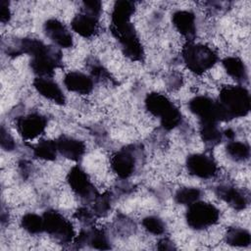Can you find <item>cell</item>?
<instances>
[{
	"mask_svg": "<svg viewBox=\"0 0 251 251\" xmlns=\"http://www.w3.org/2000/svg\"><path fill=\"white\" fill-rule=\"evenodd\" d=\"M225 136L226 137H227L229 140H232L233 139V137H234V132H233V130L232 129H230V128H228V129H226V131H225Z\"/></svg>",
	"mask_w": 251,
	"mask_h": 251,
	"instance_id": "8d00e7d4",
	"label": "cell"
},
{
	"mask_svg": "<svg viewBox=\"0 0 251 251\" xmlns=\"http://www.w3.org/2000/svg\"><path fill=\"white\" fill-rule=\"evenodd\" d=\"M44 231L59 243L67 244L75 237L74 227L69 220L56 210H46L43 215Z\"/></svg>",
	"mask_w": 251,
	"mask_h": 251,
	"instance_id": "8992f818",
	"label": "cell"
},
{
	"mask_svg": "<svg viewBox=\"0 0 251 251\" xmlns=\"http://www.w3.org/2000/svg\"><path fill=\"white\" fill-rule=\"evenodd\" d=\"M175 28L188 41H193L196 35V21L192 12L186 10L176 11L172 16Z\"/></svg>",
	"mask_w": 251,
	"mask_h": 251,
	"instance_id": "2e32d148",
	"label": "cell"
},
{
	"mask_svg": "<svg viewBox=\"0 0 251 251\" xmlns=\"http://www.w3.org/2000/svg\"><path fill=\"white\" fill-rule=\"evenodd\" d=\"M23 53L31 57L30 68L39 77H51L62 63V54L59 49L35 38H23L18 47L9 54L17 56Z\"/></svg>",
	"mask_w": 251,
	"mask_h": 251,
	"instance_id": "6da1fadb",
	"label": "cell"
},
{
	"mask_svg": "<svg viewBox=\"0 0 251 251\" xmlns=\"http://www.w3.org/2000/svg\"><path fill=\"white\" fill-rule=\"evenodd\" d=\"M11 19V10L9 7V2L1 0L0 2V20L3 24L8 23Z\"/></svg>",
	"mask_w": 251,
	"mask_h": 251,
	"instance_id": "836d02e7",
	"label": "cell"
},
{
	"mask_svg": "<svg viewBox=\"0 0 251 251\" xmlns=\"http://www.w3.org/2000/svg\"><path fill=\"white\" fill-rule=\"evenodd\" d=\"M33 87L41 96L58 105H64L66 102V97L61 87L50 77H35Z\"/></svg>",
	"mask_w": 251,
	"mask_h": 251,
	"instance_id": "9a60e30c",
	"label": "cell"
},
{
	"mask_svg": "<svg viewBox=\"0 0 251 251\" xmlns=\"http://www.w3.org/2000/svg\"><path fill=\"white\" fill-rule=\"evenodd\" d=\"M45 35L62 48L73 46V35L68 27L57 19H49L43 25Z\"/></svg>",
	"mask_w": 251,
	"mask_h": 251,
	"instance_id": "4fadbf2b",
	"label": "cell"
},
{
	"mask_svg": "<svg viewBox=\"0 0 251 251\" xmlns=\"http://www.w3.org/2000/svg\"><path fill=\"white\" fill-rule=\"evenodd\" d=\"M94 213L89 211L87 208H79L75 214V217L82 224L85 226H88L93 223L94 221Z\"/></svg>",
	"mask_w": 251,
	"mask_h": 251,
	"instance_id": "1f68e13d",
	"label": "cell"
},
{
	"mask_svg": "<svg viewBox=\"0 0 251 251\" xmlns=\"http://www.w3.org/2000/svg\"><path fill=\"white\" fill-rule=\"evenodd\" d=\"M58 148L56 141L43 139L37 142L33 147V155L41 160L53 161L56 159Z\"/></svg>",
	"mask_w": 251,
	"mask_h": 251,
	"instance_id": "cb8c5ba5",
	"label": "cell"
},
{
	"mask_svg": "<svg viewBox=\"0 0 251 251\" xmlns=\"http://www.w3.org/2000/svg\"><path fill=\"white\" fill-rule=\"evenodd\" d=\"M136 166V157L133 149L125 147L117 151L111 159V167L114 173L121 178L129 177Z\"/></svg>",
	"mask_w": 251,
	"mask_h": 251,
	"instance_id": "7c38bea8",
	"label": "cell"
},
{
	"mask_svg": "<svg viewBox=\"0 0 251 251\" xmlns=\"http://www.w3.org/2000/svg\"><path fill=\"white\" fill-rule=\"evenodd\" d=\"M58 152L72 161H79L85 153L84 143L68 135H61L56 140Z\"/></svg>",
	"mask_w": 251,
	"mask_h": 251,
	"instance_id": "e0dca14e",
	"label": "cell"
},
{
	"mask_svg": "<svg viewBox=\"0 0 251 251\" xmlns=\"http://www.w3.org/2000/svg\"><path fill=\"white\" fill-rule=\"evenodd\" d=\"M17 129L24 139L31 140L40 135L47 126V119L38 113H31L17 119Z\"/></svg>",
	"mask_w": 251,
	"mask_h": 251,
	"instance_id": "9c48e42d",
	"label": "cell"
},
{
	"mask_svg": "<svg viewBox=\"0 0 251 251\" xmlns=\"http://www.w3.org/2000/svg\"><path fill=\"white\" fill-rule=\"evenodd\" d=\"M0 142H1V147L6 151H12L16 147V143L14 141V138L9 133V131L4 127V126H1Z\"/></svg>",
	"mask_w": 251,
	"mask_h": 251,
	"instance_id": "4dcf8cb0",
	"label": "cell"
},
{
	"mask_svg": "<svg viewBox=\"0 0 251 251\" xmlns=\"http://www.w3.org/2000/svg\"><path fill=\"white\" fill-rule=\"evenodd\" d=\"M227 156L235 162H244L249 159L250 147L247 143L230 140L226 147Z\"/></svg>",
	"mask_w": 251,
	"mask_h": 251,
	"instance_id": "d4e9b609",
	"label": "cell"
},
{
	"mask_svg": "<svg viewBox=\"0 0 251 251\" xmlns=\"http://www.w3.org/2000/svg\"><path fill=\"white\" fill-rule=\"evenodd\" d=\"M200 125V136L203 142L209 146L214 147L218 145L223 137V134L216 122H201Z\"/></svg>",
	"mask_w": 251,
	"mask_h": 251,
	"instance_id": "7402d4cb",
	"label": "cell"
},
{
	"mask_svg": "<svg viewBox=\"0 0 251 251\" xmlns=\"http://www.w3.org/2000/svg\"><path fill=\"white\" fill-rule=\"evenodd\" d=\"M112 34L121 45L126 57L132 61H141L144 51L133 25L129 22L119 26H110Z\"/></svg>",
	"mask_w": 251,
	"mask_h": 251,
	"instance_id": "5b68a950",
	"label": "cell"
},
{
	"mask_svg": "<svg viewBox=\"0 0 251 251\" xmlns=\"http://www.w3.org/2000/svg\"><path fill=\"white\" fill-rule=\"evenodd\" d=\"M85 231H86V244L90 245L92 248H95L98 250H107L111 248L109 238L103 230L93 228Z\"/></svg>",
	"mask_w": 251,
	"mask_h": 251,
	"instance_id": "484cf974",
	"label": "cell"
},
{
	"mask_svg": "<svg viewBox=\"0 0 251 251\" xmlns=\"http://www.w3.org/2000/svg\"><path fill=\"white\" fill-rule=\"evenodd\" d=\"M135 10L134 3L127 0H120L115 2L111 14V25L119 26L130 22V18Z\"/></svg>",
	"mask_w": 251,
	"mask_h": 251,
	"instance_id": "ffe728a7",
	"label": "cell"
},
{
	"mask_svg": "<svg viewBox=\"0 0 251 251\" xmlns=\"http://www.w3.org/2000/svg\"><path fill=\"white\" fill-rule=\"evenodd\" d=\"M91 74L93 76L98 78H106L108 77V72L100 65H93L91 68Z\"/></svg>",
	"mask_w": 251,
	"mask_h": 251,
	"instance_id": "e575fe53",
	"label": "cell"
},
{
	"mask_svg": "<svg viewBox=\"0 0 251 251\" xmlns=\"http://www.w3.org/2000/svg\"><path fill=\"white\" fill-rule=\"evenodd\" d=\"M111 196L109 193L97 194L93 200L92 212L96 217L105 216L111 209Z\"/></svg>",
	"mask_w": 251,
	"mask_h": 251,
	"instance_id": "f1b7e54d",
	"label": "cell"
},
{
	"mask_svg": "<svg viewBox=\"0 0 251 251\" xmlns=\"http://www.w3.org/2000/svg\"><path fill=\"white\" fill-rule=\"evenodd\" d=\"M67 181L74 193L83 201H93L98 194L87 174L79 166H74L69 171Z\"/></svg>",
	"mask_w": 251,
	"mask_h": 251,
	"instance_id": "ba28073f",
	"label": "cell"
},
{
	"mask_svg": "<svg viewBox=\"0 0 251 251\" xmlns=\"http://www.w3.org/2000/svg\"><path fill=\"white\" fill-rule=\"evenodd\" d=\"M188 108L191 113L198 117L199 123L220 122L218 117L217 102L208 96L199 95L193 97L188 103Z\"/></svg>",
	"mask_w": 251,
	"mask_h": 251,
	"instance_id": "8fae6325",
	"label": "cell"
},
{
	"mask_svg": "<svg viewBox=\"0 0 251 251\" xmlns=\"http://www.w3.org/2000/svg\"><path fill=\"white\" fill-rule=\"evenodd\" d=\"M143 227L150 233L159 235L165 231L164 222L157 216H148L142 220Z\"/></svg>",
	"mask_w": 251,
	"mask_h": 251,
	"instance_id": "f546056e",
	"label": "cell"
},
{
	"mask_svg": "<svg viewBox=\"0 0 251 251\" xmlns=\"http://www.w3.org/2000/svg\"><path fill=\"white\" fill-rule=\"evenodd\" d=\"M216 102L220 122L244 117L250 111V94L244 86L223 87Z\"/></svg>",
	"mask_w": 251,
	"mask_h": 251,
	"instance_id": "7a4b0ae2",
	"label": "cell"
},
{
	"mask_svg": "<svg viewBox=\"0 0 251 251\" xmlns=\"http://www.w3.org/2000/svg\"><path fill=\"white\" fill-rule=\"evenodd\" d=\"M226 242L235 247H247L251 243V235L245 228L229 227L226 233Z\"/></svg>",
	"mask_w": 251,
	"mask_h": 251,
	"instance_id": "603a6c76",
	"label": "cell"
},
{
	"mask_svg": "<svg viewBox=\"0 0 251 251\" xmlns=\"http://www.w3.org/2000/svg\"><path fill=\"white\" fill-rule=\"evenodd\" d=\"M185 165L188 173L199 178H211L217 174L218 170L214 159L201 153L189 155Z\"/></svg>",
	"mask_w": 251,
	"mask_h": 251,
	"instance_id": "30bf717a",
	"label": "cell"
},
{
	"mask_svg": "<svg viewBox=\"0 0 251 251\" xmlns=\"http://www.w3.org/2000/svg\"><path fill=\"white\" fill-rule=\"evenodd\" d=\"M181 56L186 68L197 75L210 70L218 61V55L211 47L193 41L183 46Z\"/></svg>",
	"mask_w": 251,
	"mask_h": 251,
	"instance_id": "277c9868",
	"label": "cell"
},
{
	"mask_svg": "<svg viewBox=\"0 0 251 251\" xmlns=\"http://www.w3.org/2000/svg\"><path fill=\"white\" fill-rule=\"evenodd\" d=\"M216 194L219 198H221L223 201L237 211L245 209L248 203L244 193L230 185L218 186L216 189Z\"/></svg>",
	"mask_w": 251,
	"mask_h": 251,
	"instance_id": "d6986e66",
	"label": "cell"
},
{
	"mask_svg": "<svg viewBox=\"0 0 251 251\" xmlns=\"http://www.w3.org/2000/svg\"><path fill=\"white\" fill-rule=\"evenodd\" d=\"M81 10L100 17V14L102 12V3L100 1H97V0L83 1Z\"/></svg>",
	"mask_w": 251,
	"mask_h": 251,
	"instance_id": "d6a6232c",
	"label": "cell"
},
{
	"mask_svg": "<svg viewBox=\"0 0 251 251\" xmlns=\"http://www.w3.org/2000/svg\"><path fill=\"white\" fill-rule=\"evenodd\" d=\"M201 190L196 187H182L175 194V200L181 205H191L201 198Z\"/></svg>",
	"mask_w": 251,
	"mask_h": 251,
	"instance_id": "83f0119b",
	"label": "cell"
},
{
	"mask_svg": "<svg viewBox=\"0 0 251 251\" xmlns=\"http://www.w3.org/2000/svg\"><path fill=\"white\" fill-rule=\"evenodd\" d=\"M223 67L226 74L238 82H246L248 79V72L244 62L238 57L229 56L223 60Z\"/></svg>",
	"mask_w": 251,
	"mask_h": 251,
	"instance_id": "44dd1931",
	"label": "cell"
},
{
	"mask_svg": "<svg viewBox=\"0 0 251 251\" xmlns=\"http://www.w3.org/2000/svg\"><path fill=\"white\" fill-rule=\"evenodd\" d=\"M220 218L219 210L212 204L197 201L188 206L185 220L189 227L200 230L215 225Z\"/></svg>",
	"mask_w": 251,
	"mask_h": 251,
	"instance_id": "52a82bcc",
	"label": "cell"
},
{
	"mask_svg": "<svg viewBox=\"0 0 251 251\" xmlns=\"http://www.w3.org/2000/svg\"><path fill=\"white\" fill-rule=\"evenodd\" d=\"M71 25L75 32L84 38H89L98 31L99 17L80 10V12L73 18Z\"/></svg>",
	"mask_w": 251,
	"mask_h": 251,
	"instance_id": "5bb4252c",
	"label": "cell"
},
{
	"mask_svg": "<svg viewBox=\"0 0 251 251\" xmlns=\"http://www.w3.org/2000/svg\"><path fill=\"white\" fill-rule=\"evenodd\" d=\"M22 227L30 234H39L44 231L43 218L34 213H27L22 217Z\"/></svg>",
	"mask_w": 251,
	"mask_h": 251,
	"instance_id": "4316f807",
	"label": "cell"
},
{
	"mask_svg": "<svg viewBox=\"0 0 251 251\" xmlns=\"http://www.w3.org/2000/svg\"><path fill=\"white\" fill-rule=\"evenodd\" d=\"M64 84L69 91L88 94L93 89V79L80 72H70L64 77Z\"/></svg>",
	"mask_w": 251,
	"mask_h": 251,
	"instance_id": "ac0fdd59",
	"label": "cell"
},
{
	"mask_svg": "<svg viewBox=\"0 0 251 251\" xmlns=\"http://www.w3.org/2000/svg\"><path fill=\"white\" fill-rule=\"evenodd\" d=\"M146 110L156 118H159L161 126L171 130L181 123V114L177 107L165 95L152 92L145 98Z\"/></svg>",
	"mask_w": 251,
	"mask_h": 251,
	"instance_id": "3957f363",
	"label": "cell"
},
{
	"mask_svg": "<svg viewBox=\"0 0 251 251\" xmlns=\"http://www.w3.org/2000/svg\"><path fill=\"white\" fill-rule=\"evenodd\" d=\"M157 248L159 250H174L176 249V246L172 240L169 238H163L159 241Z\"/></svg>",
	"mask_w": 251,
	"mask_h": 251,
	"instance_id": "d590c367",
	"label": "cell"
}]
</instances>
